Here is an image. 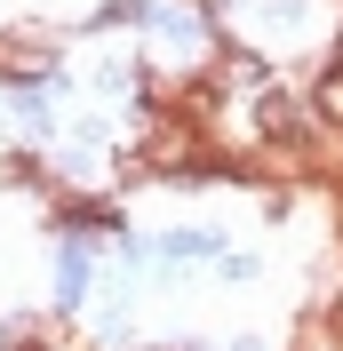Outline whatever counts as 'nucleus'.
Returning <instances> with one entry per match:
<instances>
[{
	"instance_id": "f257e3e1",
	"label": "nucleus",
	"mask_w": 343,
	"mask_h": 351,
	"mask_svg": "<svg viewBox=\"0 0 343 351\" xmlns=\"http://www.w3.org/2000/svg\"><path fill=\"white\" fill-rule=\"evenodd\" d=\"M56 32L48 24H0V80L8 88H32L40 72H56Z\"/></svg>"
},
{
	"instance_id": "f03ea898",
	"label": "nucleus",
	"mask_w": 343,
	"mask_h": 351,
	"mask_svg": "<svg viewBox=\"0 0 343 351\" xmlns=\"http://www.w3.org/2000/svg\"><path fill=\"white\" fill-rule=\"evenodd\" d=\"M56 232H72V240H112V232H120V199H64V208H56Z\"/></svg>"
},
{
	"instance_id": "7ed1b4c3",
	"label": "nucleus",
	"mask_w": 343,
	"mask_h": 351,
	"mask_svg": "<svg viewBox=\"0 0 343 351\" xmlns=\"http://www.w3.org/2000/svg\"><path fill=\"white\" fill-rule=\"evenodd\" d=\"M303 104H311V120H320L327 136H343V72L327 64V72H320V88H311V96H303Z\"/></svg>"
},
{
	"instance_id": "20e7f679",
	"label": "nucleus",
	"mask_w": 343,
	"mask_h": 351,
	"mask_svg": "<svg viewBox=\"0 0 343 351\" xmlns=\"http://www.w3.org/2000/svg\"><path fill=\"white\" fill-rule=\"evenodd\" d=\"M327 328H335V335H343V287H335V304H327Z\"/></svg>"
},
{
	"instance_id": "39448f33",
	"label": "nucleus",
	"mask_w": 343,
	"mask_h": 351,
	"mask_svg": "<svg viewBox=\"0 0 343 351\" xmlns=\"http://www.w3.org/2000/svg\"><path fill=\"white\" fill-rule=\"evenodd\" d=\"M327 64H335V72H343V24H335V40H327Z\"/></svg>"
},
{
	"instance_id": "423d86ee",
	"label": "nucleus",
	"mask_w": 343,
	"mask_h": 351,
	"mask_svg": "<svg viewBox=\"0 0 343 351\" xmlns=\"http://www.w3.org/2000/svg\"><path fill=\"white\" fill-rule=\"evenodd\" d=\"M335 232H343V176H335Z\"/></svg>"
}]
</instances>
